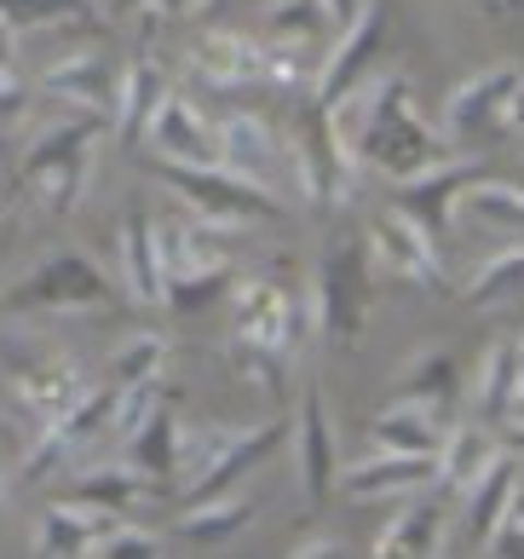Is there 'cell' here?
Segmentation results:
<instances>
[{
    "label": "cell",
    "instance_id": "7c38bea8",
    "mask_svg": "<svg viewBox=\"0 0 524 559\" xmlns=\"http://www.w3.org/2000/svg\"><path fill=\"white\" fill-rule=\"evenodd\" d=\"M364 248H369L374 277L427 283V288H438V277H444V260H438V237H427L404 209H386L381 219H374L369 231H364Z\"/></svg>",
    "mask_w": 524,
    "mask_h": 559
},
{
    "label": "cell",
    "instance_id": "9a60e30c",
    "mask_svg": "<svg viewBox=\"0 0 524 559\" xmlns=\"http://www.w3.org/2000/svg\"><path fill=\"white\" fill-rule=\"evenodd\" d=\"M214 144H219V168L242 174L265 185V191H277V179L288 174V144L277 139V128H271L265 116H225L214 121Z\"/></svg>",
    "mask_w": 524,
    "mask_h": 559
},
{
    "label": "cell",
    "instance_id": "b9f144b4",
    "mask_svg": "<svg viewBox=\"0 0 524 559\" xmlns=\"http://www.w3.org/2000/svg\"><path fill=\"white\" fill-rule=\"evenodd\" d=\"M318 7H323V17H329V24H334V29H341V24H346V17H352V12H358V7H364V0H318Z\"/></svg>",
    "mask_w": 524,
    "mask_h": 559
},
{
    "label": "cell",
    "instance_id": "603a6c76",
    "mask_svg": "<svg viewBox=\"0 0 524 559\" xmlns=\"http://www.w3.org/2000/svg\"><path fill=\"white\" fill-rule=\"evenodd\" d=\"M444 432H450V416H444V409L404 404V399H392V404L381 409V416L369 421L374 450H404V455H438Z\"/></svg>",
    "mask_w": 524,
    "mask_h": 559
},
{
    "label": "cell",
    "instance_id": "277c9868",
    "mask_svg": "<svg viewBox=\"0 0 524 559\" xmlns=\"http://www.w3.org/2000/svg\"><path fill=\"white\" fill-rule=\"evenodd\" d=\"M374 265H369V248L364 237H341L318 260V277H311V323L323 329L329 341L341 346H358L364 329H369V306H374Z\"/></svg>",
    "mask_w": 524,
    "mask_h": 559
},
{
    "label": "cell",
    "instance_id": "60d3db41",
    "mask_svg": "<svg viewBox=\"0 0 524 559\" xmlns=\"http://www.w3.org/2000/svg\"><path fill=\"white\" fill-rule=\"evenodd\" d=\"M121 7H128V12H139V17H151V24H156V17L191 12V0H121Z\"/></svg>",
    "mask_w": 524,
    "mask_h": 559
},
{
    "label": "cell",
    "instance_id": "74e56055",
    "mask_svg": "<svg viewBox=\"0 0 524 559\" xmlns=\"http://www.w3.org/2000/svg\"><path fill=\"white\" fill-rule=\"evenodd\" d=\"M237 364H248L242 376L254 381V386H265V392H283V358H277V352H254V346H237Z\"/></svg>",
    "mask_w": 524,
    "mask_h": 559
},
{
    "label": "cell",
    "instance_id": "4fadbf2b",
    "mask_svg": "<svg viewBox=\"0 0 524 559\" xmlns=\"http://www.w3.org/2000/svg\"><path fill=\"white\" fill-rule=\"evenodd\" d=\"M35 93L52 98V105H64V110L81 116V121H110V105H116V64H110L98 47L64 52L58 64L40 70Z\"/></svg>",
    "mask_w": 524,
    "mask_h": 559
},
{
    "label": "cell",
    "instance_id": "7a4b0ae2",
    "mask_svg": "<svg viewBox=\"0 0 524 559\" xmlns=\"http://www.w3.org/2000/svg\"><path fill=\"white\" fill-rule=\"evenodd\" d=\"M93 151H98V121H81V116H58L47 121L17 156V179L24 191L52 214H70L81 197H87V179H93Z\"/></svg>",
    "mask_w": 524,
    "mask_h": 559
},
{
    "label": "cell",
    "instance_id": "cb8c5ba5",
    "mask_svg": "<svg viewBox=\"0 0 524 559\" xmlns=\"http://www.w3.org/2000/svg\"><path fill=\"white\" fill-rule=\"evenodd\" d=\"M473 409L496 427H519V341H490L473 376Z\"/></svg>",
    "mask_w": 524,
    "mask_h": 559
},
{
    "label": "cell",
    "instance_id": "f35d334b",
    "mask_svg": "<svg viewBox=\"0 0 524 559\" xmlns=\"http://www.w3.org/2000/svg\"><path fill=\"white\" fill-rule=\"evenodd\" d=\"M24 81L12 75V64H0V128H12L17 116H24Z\"/></svg>",
    "mask_w": 524,
    "mask_h": 559
},
{
    "label": "cell",
    "instance_id": "7bdbcfd3",
    "mask_svg": "<svg viewBox=\"0 0 524 559\" xmlns=\"http://www.w3.org/2000/svg\"><path fill=\"white\" fill-rule=\"evenodd\" d=\"M214 7H225V0H191V12H214Z\"/></svg>",
    "mask_w": 524,
    "mask_h": 559
},
{
    "label": "cell",
    "instance_id": "f1b7e54d",
    "mask_svg": "<svg viewBox=\"0 0 524 559\" xmlns=\"http://www.w3.org/2000/svg\"><path fill=\"white\" fill-rule=\"evenodd\" d=\"M455 392H461V376H455V358H450V352H415V358L397 369V381H392V399L444 409V416L455 409Z\"/></svg>",
    "mask_w": 524,
    "mask_h": 559
},
{
    "label": "cell",
    "instance_id": "d4e9b609",
    "mask_svg": "<svg viewBox=\"0 0 524 559\" xmlns=\"http://www.w3.org/2000/svg\"><path fill=\"white\" fill-rule=\"evenodd\" d=\"M179 404L174 399H162L151 416H144V427L133 432V439H121L128 444V467H139L151 485H167V479H179Z\"/></svg>",
    "mask_w": 524,
    "mask_h": 559
},
{
    "label": "cell",
    "instance_id": "d590c367",
    "mask_svg": "<svg viewBox=\"0 0 524 559\" xmlns=\"http://www.w3.org/2000/svg\"><path fill=\"white\" fill-rule=\"evenodd\" d=\"M162 364H167V341L162 335H133L116 346V386H139V381H162Z\"/></svg>",
    "mask_w": 524,
    "mask_h": 559
},
{
    "label": "cell",
    "instance_id": "ee69618b",
    "mask_svg": "<svg viewBox=\"0 0 524 559\" xmlns=\"http://www.w3.org/2000/svg\"><path fill=\"white\" fill-rule=\"evenodd\" d=\"M7 47H12V35H7V24H0V64H7Z\"/></svg>",
    "mask_w": 524,
    "mask_h": 559
},
{
    "label": "cell",
    "instance_id": "836d02e7",
    "mask_svg": "<svg viewBox=\"0 0 524 559\" xmlns=\"http://www.w3.org/2000/svg\"><path fill=\"white\" fill-rule=\"evenodd\" d=\"M260 40H295V47H323L334 35V24L323 17L318 0H271L265 17H260Z\"/></svg>",
    "mask_w": 524,
    "mask_h": 559
},
{
    "label": "cell",
    "instance_id": "ffe728a7",
    "mask_svg": "<svg viewBox=\"0 0 524 559\" xmlns=\"http://www.w3.org/2000/svg\"><path fill=\"white\" fill-rule=\"evenodd\" d=\"M295 462H300V485L311 502H323L334 490V473H341V450H334V421L318 386H306L300 416H295Z\"/></svg>",
    "mask_w": 524,
    "mask_h": 559
},
{
    "label": "cell",
    "instance_id": "e0dca14e",
    "mask_svg": "<svg viewBox=\"0 0 524 559\" xmlns=\"http://www.w3.org/2000/svg\"><path fill=\"white\" fill-rule=\"evenodd\" d=\"M191 75L214 93H237V87H265V58H260V35L242 29H202L191 40Z\"/></svg>",
    "mask_w": 524,
    "mask_h": 559
},
{
    "label": "cell",
    "instance_id": "7402d4cb",
    "mask_svg": "<svg viewBox=\"0 0 524 559\" xmlns=\"http://www.w3.org/2000/svg\"><path fill=\"white\" fill-rule=\"evenodd\" d=\"M162 98H167L162 70L151 64V58H128V64L116 70V105H110V128H116V139H121V144H139Z\"/></svg>",
    "mask_w": 524,
    "mask_h": 559
},
{
    "label": "cell",
    "instance_id": "bcb514c9",
    "mask_svg": "<svg viewBox=\"0 0 524 559\" xmlns=\"http://www.w3.org/2000/svg\"><path fill=\"white\" fill-rule=\"evenodd\" d=\"M490 7H513V0H490Z\"/></svg>",
    "mask_w": 524,
    "mask_h": 559
},
{
    "label": "cell",
    "instance_id": "ac0fdd59",
    "mask_svg": "<svg viewBox=\"0 0 524 559\" xmlns=\"http://www.w3.org/2000/svg\"><path fill=\"white\" fill-rule=\"evenodd\" d=\"M144 139H151L156 162H167V168H207V162H219V144H214V121H207L184 93H167L151 128H144Z\"/></svg>",
    "mask_w": 524,
    "mask_h": 559
},
{
    "label": "cell",
    "instance_id": "ab89813d",
    "mask_svg": "<svg viewBox=\"0 0 524 559\" xmlns=\"http://www.w3.org/2000/svg\"><path fill=\"white\" fill-rule=\"evenodd\" d=\"M288 559H352V548L341 543V536H311V543H300Z\"/></svg>",
    "mask_w": 524,
    "mask_h": 559
},
{
    "label": "cell",
    "instance_id": "52a82bcc",
    "mask_svg": "<svg viewBox=\"0 0 524 559\" xmlns=\"http://www.w3.org/2000/svg\"><path fill=\"white\" fill-rule=\"evenodd\" d=\"M288 174H295L300 197L311 209H334V202L352 197V179H358V156L341 144L334 121L323 105H306L295 139H288Z\"/></svg>",
    "mask_w": 524,
    "mask_h": 559
},
{
    "label": "cell",
    "instance_id": "f6af8a7d",
    "mask_svg": "<svg viewBox=\"0 0 524 559\" xmlns=\"http://www.w3.org/2000/svg\"><path fill=\"white\" fill-rule=\"evenodd\" d=\"M0 496H7V467H0Z\"/></svg>",
    "mask_w": 524,
    "mask_h": 559
},
{
    "label": "cell",
    "instance_id": "6da1fadb",
    "mask_svg": "<svg viewBox=\"0 0 524 559\" xmlns=\"http://www.w3.org/2000/svg\"><path fill=\"white\" fill-rule=\"evenodd\" d=\"M329 121H334V133H341L346 151L358 156V168H381L392 185H404V179L455 156L450 139L415 110V93H409L404 70L364 75L346 98L329 105Z\"/></svg>",
    "mask_w": 524,
    "mask_h": 559
},
{
    "label": "cell",
    "instance_id": "83f0119b",
    "mask_svg": "<svg viewBox=\"0 0 524 559\" xmlns=\"http://www.w3.org/2000/svg\"><path fill=\"white\" fill-rule=\"evenodd\" d=\"M248 525H254V502L237 496V490L179 508V536H184V543H196V548H219V543H230V536H242Z\"/></svg>",
    "mask_w": 524,
    "mask_h": 559
},
{
    "label": "cell",
    "instance_id": "4dcf8cb0",
    "mask_svg": "<svg viewBox=\"0 0 524 559\" xmlns=\"http://www.w3.org/2000/svg\"><path fill=\"white\" fill-rule=\"evenodd\" d=\"M496 450H501V444L490 439L485 421H473V427H455V421H450L444 444H438V455H432V462H438V485H444V490H461V485L473 479V473L490 467Z\"/></svg>",
    "mask_w": 524,
    "mask_h": 559
},
{
    "label": "cell",
    "instance_id": "4316f807",
    "mask_svg": "<svg viewBox=\"0 0 524 559\" xmlns=\"http://www.w3.org/2000/svg\"><path fill=\"white\" fill-rule=\"evenodd\" d=\"M121 277H128V295L139 306H156L162 300V254H156V219L144 209H128L121 219Z\"/></svg>",
    "mask_w": 524,
    "mask_h": 559
},
{
    "label": "cell",
    "instance_id": "1f68e13d",
    "mask_svg": "<svg viewBox=\"0 0 524 559\" xmlns=\"http://www.w3.org/2000/svg\"><path fill=\"white\" fill-rule=\"evenodd\" d=\"M151 490H162V485H151L139 467H128V462H110V467H87L75 479V502H93V508H110V513H121V508H133V502H144Z\"/></svg>",
    "mask_w": 524,
    "mask_h": 559
},
{
    "label": "cell",
    "instance_id": "9c48e42d",
    "mask_svg": "<svg viewBox=\"0 0 524 559\" xmlns=\"http://www.w3.org/2000/svg\"><path fill=\"white\" fill-rule=\"evenodd\" d=\"M230 323H237V346L277 352V358H295L306 341V312L277 277H248L230 288Z\"/></svg>",
    "mask_w": 524,
    "mask_h": 559
},
{
    "label": "cell",
    "instance_id": "e575fe53",
    "mask_svg": "<svg viewBox=\"0 0 524 559\" xmlns=\"http://www.w3.org/2000/svg\"><path fill=\"white\" fill-rule=\"evenodd\" d=\"M519 277H524V254H519V248H501V254H490V260L473 272V283L461 288V300H467V306L519 300Z\"/></svg>",
    "mask_w": 524,
    "mask_h": 559
},
{
    "label": "cell",
    "instance_id": "2e32d148",
    "mask_svg": "<svg viewBox=\"0 0 524 559\" xmlns=\"http://www.w3.org/2000/svg\"><path fill=\"white\" fill-rule=\"evenodd\" d=\"M116 525H121V513L64 496V502L40 508V520H35V554L40 559H98L104 536H110Z\"/></svg>",
    "mask_w": 524,
    "mask_h": 559
},
{
    "label": "cell",
    "instance_id": "8d00e7d4",
    "mask_svg": "<svg viewBox=\"0 0 524 559\" xmlns=\"http://www.w3.org/2000/svg\"><path fill=\"white\" fill-rule=\"evenodd\" d=\"M98 559H162V543L151 531H133V525H116L110 536H104Z\"/></svg>",
    "mask_w": 524,
    "mask_h": 559
},
{
    "label": "cell",
    "instance_id": "5b68a950",
    "mask_svg": "<svg viewBox=\"0 0 524 559\" xmlns=\"http://www.w3.org/2000/svg\"><path fill=\"white\" fill-rule=\"evenodd\" d=\"M162 179L174 185V197L202 225H214V231H225V237L283 219V197L277 191H265V185L219 168V162H207V168H167V162H162Z\"/></svg>",
    "mask_w": 524,
    "mask_h": 559
},
{
    "label": "cell",
    "instance_id": "d6986e66",
    "mask_svg": "<svg viewBox=\"0 0 524 559\" xmlns=\"http://www.w3.org/2000/svg\"><path fill=\"white\" fill-rule=\"evenodd\" d=\"M473 174H478V162L450 156V162H438V168H427V174H415V179L397 185V202H392V209H404L427 237H444L450 219H455V191H461Z\"/></svg>",
    "mask_w": 524,
    "mask_h": 559
},
{
    "label": "cell",
    "instance_id": "8992f818",
    "mask_svg": "<svg viewBox=\"0 0 524 559\" xmlns=\"http://www.w3.org/2000/svg\"><path fill=\"white\" fill-rule=\"evenodd\" d=\"M0 376H7L12 399L24 404L35 421L64 416V409H75L93 392L87 369H81L70 352L47 346V341H7V346H0Z\"/></svg>",
    "mask_w": 524,
    "mask_h": 559
},
{
    "label": "cell",
    "instance_id": "484cf974",
    "mask_svg": "<svg viewBox=\"0 0 524 559\" xmlns=\"http://www.w3.org/2000/svg\"><path fill=\"white\" fill-rule=\"evenodd\" d=\"M444 525L450 513L438 502H415L374 536V559H444Z\"/></svg>",
    "mask_w": 524,
    "mask_h": 559
},
{
    "label": "cell",
    "instance_id": "3957f363",
    "mask_svg": "<svg viewBox=\"0 0 524 559\" xmlns=\"http://www.w3.org/2000/svg\"><path fill=\"white\" fill-rule=\"evenodd\" d=\"M104 306H110V277L87 254H75V248L35 260L0 295V312L7 318H87V312H104Z\"/></svg>",
    "mask_w": 524,
    "mask_h": 559
},
{
    "label": "cell",
    "instance_id": "8fae6325",
    "mask_svg": "<svg viewBox=\"0 0 524 559\" xmlns=\"http://www.w3.org/2000/svg\"><path fill=\"white\" fill-rule=\"evenodd\" d=\"M110 409H116V386H104V392L93 386L75 409L52 416L47 432H40V444L29 450V462H24V485H40L47 473L70 467L75 455H87V450L104 439V432H110Z\"/></svg>",
    "mask_w": 524,
    "mask_h": 559
},
{
    "label": "cell",
    "instance_id": "f546056e",
    "mask_svg": "<svg viewBox=\"0 0 524 559\" xmlns=\"http://www.w3.org/2000/svg\"><path fill=\"white\" fill-rule=\"evenodd\" d=\"M7 35L29 29H98V0H0Z\"/></svg>",
    "mask_w": 524,
    "mask_h": 559
},
{
    "label": "cell",
    "instance_id": "d6a6232c",
    "mask_svg": "<svg viewBox=\"0 0 524 559\" xmlns=\"http://www.w3.org/2000/svg\"><path fill=\"white\" fill-rule=\"evenodd\" d=\"M455 214H473V219H485L496 225V231H519V219H524V202H519V185L513 179H467L455 191Z\"/></svg>",
    "mask_w": 524,
    "mask_h": 559
},
{
    "label": "cell",
    "instance_id": "44dd1931",
    "mask_svg": "<svg viewBox=\"0 0 524 559\" xmlns=\"http://www.w3.org/2000/svg\"><path fill=\"white\" fill-rule=\"evenodd\" d=\"M461 496V531L473 536V543H485V536L496 531V520L519 502V462L508 450H496L490 455V467L485 473H473L467 485L455 490Z\"/></svg>",
    "mask_w": 524,
    "mask_h": 559
},
{
    "label": "cell",
    "instance_id": "30bf717a",
    "mask_svg": "<svg viewBox=\"0 0 524 559\" xmlns=\"http://www.w3.org/2000/svg\"><path fill=\"white\" fill-rule=\"evenodd\" d=\"M381 35H386V17L381 7H358L334 29V47L318 58V81H311V105H334L358 87L364 75H374V58H381Z\"/></svg>",
    "mask_w": 524,
    "mask_h": 559
},
{
    "label": "cell",
    "instance_id": "ba28073f",
    "mask_svg": "<svg viewBox=\"0 0 524 559\" xmlns=\"http://www.w3.org/2000/svg\"><path fill=\"white\" fill-rule=\"evenodd\" d=\"M519 128V70L513 64H490L467 75L461 87L450 93L444 105V121H438V133L450 144H501Z\"/></svg>",
    "mask_w": 524,
    "mask_h": 559
},
{
    "label": "cell",
    "instance_id": "5bb4252c",
    "mask_svg": "<svg viewBox=\"0 0 524 559\" xmlns=\"http://www.w3.org/2000/svg\"><path fill=\"white\" fill-rule=\"evenodd\" d=\"M438 485L432 455H404V450H369L364 462H341L334 490L352 502H392V496H421Z\"/></svg>",
    "mask_w": 524,
    "mask_h": 559
}]
</instances>
